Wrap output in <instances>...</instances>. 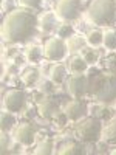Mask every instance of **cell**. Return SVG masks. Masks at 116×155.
I'll list each match as a JSON object with an SVG mask.
<instances>
[{
	"instance_id": "9c48e42d",
	"label": "cell",
	"mask_w": 116,
	"mask_h": 155,
	"mask_svg": "<svg viewBox=\"0 0 116 155\" xmlns=\"http://www.w3.org/2000/svg\"><path fill=\"white\" fill-rule=\"evenodd\" d=\"M34 135H36V129L30 123H23V124L17 126V129L14 130V134H12V137H14V140L17 143L25 144V146H30L33 143Z\"/></svg>"
},
{
	"instance_id": "6da1fadb",
	"label": "cell",
	"mask_w": 116,
	"mask_h": 155,
	"mask_svg": "<svg viewBox=\"0 0 116 155\" xmlns=\"http://www.w3.org/2000/svg\"><path fill=\"white\" fill-rule=\"evenodd\" d=\"M36 31V19L27 9H12L2 22V37L6 42H22Z\"/></svg>"
},
{
	"instance_id": "7c38bea8",
	"label": "cell",
	"mask_w": 116,
	"mask_h": 155,
	"mask_svg": "<svg viewBox=\"0 0 116 155\" xmlns=\"http://www.w3.org/2000/svg\"><path fill=\"white\" fill-rule=\"evenodd\" d=\"M87 41L81 36H70L67 39V51L70 53H76V51L82 50V47H85Z\"/></svg>"
},
{
	"instance_id": "2e32d148",
	"label": "cell",
	"mask_w": 116,
	"mask_h": 155,
	"mask_svg": "<svg viewBox=\"0 0 116 155\" xmlns=\"http://www.w3.org/2000/svg\"><path fill=\"white\" fill-rule=\"evenodd\" d=\"M39 25H40V28L44 31H50L54 28L56 25V17L53 12H44V14L39 17Z\"/></svg>"
},
{
	"instance_id": "30bf717a",
	"label": "cell",
	"mask_w": 116,
	"mask_h": 155,
	"mask_svg": "<svg viewBox=\"0 0 116 155\" xmlns=\"http://www.w3.org/2000/svg\"><path fill=\"white\" fill-rule=\"evenodd\" d=\"M85 113H87V107H85L84 102L79 101V99L70 101L68 104L63 107V115H65L68 120H73V121L82 118Z\"/></svg>"
},
{
	"instance_id": "ba28073f",
	"label": "cell",
	"mask_w": 116,
	"mask_h": 155,
	"mask_svg": "<svg viewBox=\"0 0 116 155\" xmlns=\"http://www.w3.org/2000/svg\"><path fill=\"white\" fill-rule=\"evenodd\" d=\"M25 104V93L22 90H17V88H12V90H8L3 96V106L8 112H19Z\"/></svg>"
},
{
	"instance_id": "277c9868",
	"label": "cell",
	"mask_w": 116,
	"mask_h": 155,
	"mask_svg": "<svg viewBox=\"0 0 116 155\" xmlns=\"http://www.w3.org/2000/svg\"><path fill=\"white\" fill-rule=\"evenodd\" d=\"M74 135L81 141L93 143L101 138V124L96 118H84L74 126Z\"/></svg>"
},
{
	"instance_id": "5b68a950",
	"label": "cell",
	"mask_w": 116,
	"mask_h": 155,
	"mask_svg": "<svg viewBox=\"0 0 116 155\" xmlns=\"http://www.w3.org/2000/svg\"><path fill=\"white\" fill-rule=\"evenodd\" d=\"M65 51H67V45L60 37H51L47 41L44 47V56L50 61H60L65 56Z\"/></svg>"
},
{
	"instance_id": "83f0119b",
	"label": "cell",
	"mask_w": 116,
	"mask_h": 155,
	"mask_svg": "<svg viewBox=\"0 0 116 155\" xmlns=\"http://www.w3.org/2000/svg\"><path fill=\"white\" fill-rule=\"evenodd\" d=\"M105 65L110 71H116V56H108L105 59Z\"/></svg>"
},
{
	"instance_id": "ac0fdd59",
	"label": "cell",
	"mask_w": 116,
	"mask_h": 155,
	"mask_svg": "<svg viewBox=\"0 0 116 155\" xmlns=\"http://www.w3.org/2000/svg\"><path fill=\"white\" fill-rule=\"evenodd\" d=\"M102 42H104V45L110 50L116 48V30H105L104 33H102Z\"/></svg>"
},
{
	"instance_id": "8fae6325",
	"label": "cell",
	"mask_w": 116,
	"mask_h": 155,
	"mask_svg": "<svg viewBox=\"0 0 116 155\" xmlns=\"http://www.w3.org/2000/svg\"><path fill=\"white\" fill-rule=\"evenodd\" d=\"M37 112L40 116H44V118H53V116H56L59 113V109H57V104L53 99L44 98L42 101H39Z\"/></svg>"
},
{
	"instance_id": "4316f807",
	"label": "cell",
	"mask_w": 116,
	"mask_h": 155,
	"mask_svg": "<svg viewBox=\"0 0 116 155\" xmlns=\"http://www.w3.org/2000/svg\"><path fill=\"white\" fill-rule=\"evenodd\" d=\"M19 3L27 8H37L40 5V0H19Z\"/></svg>"
},
{
	"instance_id": "7a4b0ae2",
	"label": "cell",
	"mask_w": 116,
	"mask_h": 155,
	"mask_svg": "<svg viewBox=\"0 0 116 155\" xmlns=\"http://www.w3.org/2000/svg\"><path fill=\"white\" fill-rule=\"evenodd\" d=\"M90 93L99 102H111L116 99V73L108 70L96 74L92 81Z\"/></svg>"
},
{
	"instance_id": "5bb4252c",
	"label": "cell",
	"mask_w": 116,
	"mask_h": 155,
	"mask_svg": "<svg viewBox=\"0 0 116 155\" xmlns=\"http://www.w3.org/2000/svg\"><path fill=\"white\" fill-rule=\"evenodd\" d=\"M68 67L73 73H82L87 70V62L82 56L79 54H74L71 59H70V64H68Z\"/></svg>"
},
{
	"instance_id": "f1b7e54d",
	"label": "cell",
	"mask_w": 116,
	"mask_h": 155,
	"mask_svg": "<svg viewBox=\"0 0 116 155\" xmlns=\"http://www.w3.org/2000/svg\"><path fill=\"white\" fill-rule=\"evenodd\" d=\"M5 147H6V138H5V134H3V137H2V149L5 150Z\"/></svg>"
},
{
	"instance_id": "4fadbf2b",
	"label": "cell",
	"mask_w": 116,
	"mask_h": 155,
	"mask_svg": "<svg viewBox=\"0 0 116 155\" xmlns=\"http://www.w3.org/2000/svg\"><path fill=\"white\" fill-rule=\"evenodd\" d=\"M50 79L53 81V82H62L63 81V78H65V67L62 65V64H54V65H51L50 67Z\"/></svg>"
},
{
	"instance_id": "e0dca14e",
	"label": "cell",
	"mask_w": 116,
	"mask_h": 155,
	"mask_svg": "<svg viewBox=\"0 0 116 155\" xmlns=\"http://www.w3.org/2000/svg\"><path fill=\"white\" fill-rule=\"evenodd\" d=\"M60 155H77V153H82V147L77 144V143H73V141H67L63 143L59 150H57Z\"/></svg>"
},
{
	"instance_id": "44dd1931",
	"label": "cell",
	"mask_w": 116,
	"mask_h": 155,
	"mask_svg": "<svg viewBox=\"0 0 116 155\" xmlns=\"http://www.w3.org/2000/svg\"><path fill=\"white\" fill-rule=\"evenodd\" d=\"M42 56V48L37 47V45H31L25 50V58H27L30 62H34V61H39Z\"/></svg>"
},
{
	"instance_id": "3957f363",
	"label": "cell",
	"mask_w": 116,
	"mask_h": 155,
	"mask_svg": "<svg viewBox=\"0 0 116 155\" xmlns=\"http://www.w3.org/2000/svg\"><path fill=\"white\" fill-rule=\"evenodd\" d=\"M88 17L96 25H108L116 17V0H93L88 6Z\"/></svg>"
},
{
	"instance_id": "7402d4cb",
	"label": "cell",
	"mask_w": 116,
	"mask_h": 155,
	"mask_svg": "<svg viewBox=\"0 0 116 155\" xmlns=\"http://www.w3.org/2000/svg\"><path fill=\"white\" fill-rule=\"evenodd\" d=\"M51 152H53V141L51 140H44L34 149V153H37V155H48Z\"/></svg>"
},
{
	"instance_id": "d6986e66",
	"label": "cell",
	"mask_w": 116,
	"mask_h": 155,
	"mask_svg": "<svg viewBox=\"0 0 116 155\" xmlns=\"http://www.w3.org/2000/svg\"><path fill=\"white\" fill-rule=\"evenodd\" d=\"M85 41L88 45L96 47V45L102 44V33L99 30H88L85 34Z\"/></svg>"
},
{
	"instance_id": "8992f818",
	"label": "cell",
	"mask_w": 116,
	"mask_h": 155,
	"mask_svg": "<svg viewBox=\"0 0 116 155\" xmlns=\"http://www.w3.org/2000/svg\"><path fill=\"white\" fill-rule=\"evenodd\" d=\"M67 88H68V93L73 98H81L84 93L88 92V88H90L87 76H84L82 73L71 74L70 79H68V84H67Z\"/></svg>"
},
{
	"instance_id": "ffe728a7",
	"label": "cell",
	"mask_w": 116,
	"mask_h": 155,
	"mask_svg": "<svg viewBox=\"0 0 116 155\" xmlns=\"http://www.w3.org/2000/svg\"><path fill=\"white\" fill-rule=\"evenodd\" d=\"M37 79H39V71L36 68H33V67L27 68L22 73V81H23L25 85H33Z\"/></svg>"
},
{
	"instance_id": "cb8c5ba5",
	"label": "cell",
	"mask_w": 116,
	"mask_h": 155,
	"mask_svg": "<svg viewBox=\"0 0 116 155\" xmlns=\"http://www.w3.org/2000/svg\"><path fill=\"white\" fill-rule=\"evenodd\" d=\"M14 124V118H12L11 112H2V130H8V129Z\"/></svg>"
},
{
	"instance_id": "484cf974",
	"label": "cell",
	"mask_w": 116,
	"mask_h": 155,
	"mask_svg": "<svg viewBox=\"0 0 116 155\" xmlns=\"http://www.w3.org/2000/svg\"><path fill=\"white\" fill-rule=\"evenodd\" d=\"M73 36V28L70 25H60L57 30V37H70Z\"/></svg>"
},
{
	"instance_id": "52a82bcc",
	"label": "cell",
	"mask_w": 116,
	"mask_h": 155,
	"mask_svg": "<svg viewBox=\"0 0 116 155\" xmlns=\"http://www.w3.org/2000/svg\"><path fill=\"white\" fill-rule=\"evenodd\" d=\"M56 12L63 20H74L79 16V2L77 0H59L56 5Z\"/></svg>"
},
{
	"instance_id": "603a6c76",
	"label": "cell",
	"mask_w": 116,
	"mask_h": 155,
	"mask_svg": "<svg viewBox=\"0 0 116 155\" xmlns=\"http://www.w3.org/2000/svg\"><path fill=\"white\" fill-rule=\"evenodd\" d=\"M81 56L85 59L87 64H88V62H96V59H98V51H96L92 45H90V47H82Z\"/></svg>"
},
{
	"instance_id": "d4e9b609",
	"label": "cell",
	"mask_w": 116,
	"mask_h": 155,
	"mask_svg": "<svg viewBox=\"0 0 116 155\" xmlns=\"http://www.w3.org/2000/svg\"><path fill=\"white\" fill-rule=\"evenodd\" d=\"M39 90H40L42 93H45V95H50V93H53V92H54V87H53V84H51L50 81L42 79L40 84H39Z\"/></svg>"
},
{
	"instance_id": "9a60e30c",
	"label": "cell",
	"mask_w": 116,
	"mask_h": 155,
	"mask_svg": "<svg viewBox=\"0 0 116 155\" xmlns=\"http://www.w3.org/2000/svg\"><path fill=\"white\" fill-rule=\"evenodd\" d=\"M101 140L105 143H116V123H111L108 126H105L101 130Z\"/></svg>"
}]
</instances>
